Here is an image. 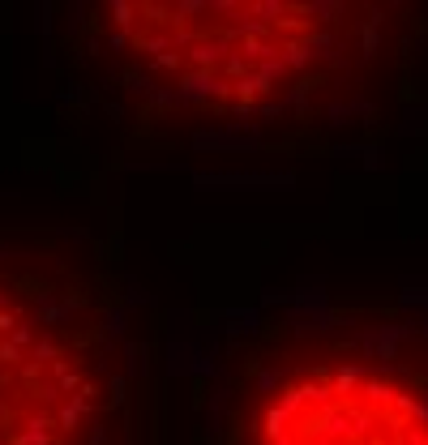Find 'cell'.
Here are the masks:
<instances>
[{
    "label": "cell",
    "instance_id": "obj_2",
    "mask_svg": "<svg viewBox=\"0 0 428 445\" xmlns=\"http://www.w3.org/2000/svg\"><path fill=\"white\" fill-rule=\"evenodd\" d=\"M206 445H428V300L321 296L232 330Z\"/></svg>",
    "mask_w": 428,
    "mask_h": 445
},
{
    "label": "cell",
    "instance_id": "obj_3",
    "mask_svg": "<svg viewBox=\"0 0 428 445\" xmlns=\"http://www.w3.org/2000/svg\"><path fill=\"white\" fill-rule=\"evenodd\" d=\"M0 445H146L129 287L56 232H0Z\"/></svg>",
    "mask_w": 428,
    "mask_h": 445
},
{
    "label": "cell",
    "instance_id": "obj_1",
    "mask_svg": "<svg viewBox=\"0 0 428 445\" xmlns=\"http://www.w3.org/2000/svg\"><path fill=\"white\" fill-rule=\"evenodd\" d=\"M112 77L210 129L321 120L382 77L403 0H94Z\"/></svg>",
    "mask_w": 428,
    "mask_h": 445
}]
</instances>
